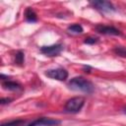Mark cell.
I'll return each instance as SVG.
<instances>
[{
    "label": "cell",
    "mask_w": 126,
    "mask_h": 126,
    "mask_svg": "<svg viewBox=\"0 0 126 126\" xmlns=\"http://www.w3.org/2000/svg\"><path fill=\"white\" fill-rule=\"evenodd\" d=\"M68 87L74 91H80L84 93H92L94 91V85L83 77H75L71 79Z\"/></svg>",
    "instance_id": "6da1fadb"
},
{
    "label": "cell",
    "mask_w": 126,
    "mask_h": 126,
    "mask_svg": "<svg viewBox=\"0 0 126 126\" xmlns=\"http://www.w3.org/2000/svg\"><path fill=\"white\" fill-rule=\"evenodd\" d=\"M85 103V98L82 96H76V97H72L69 100H67L66 104H65V110L68 112H72V113H76L78 111H80L83 107Z\"/></svg>",
    "instance_id": "7a4b0ae2"
},
{
    "label": "cell",
    "mask_w": 126,
    "mask_h": 126,
    "mask_svg": "<svg viewBox=\"0 0 126 126\" xmlns=\"http://www.w3.org/2000/svg\"><path fill=\"white\" fill-rule=\"evenodd\" d=\"M45 75L54 80L58 81H65L68 77V72L63 68H56V69H50L45 72Z\"/></svg>",
    "instance_id": "3957f363"
},
{
    "label": "cell",
    "mask_w": 126,
    "mask_h": 126,
    "mask_svg": "<svg viewBox=\"0 0 126 126\" xmlns=\"http://www.w3.org/2000/svg\"><path fill=\"white\" fill-rule=\"evenodd\" d=\"M63 49V46L61 44H53V45H48V46H42L40 48L41 53L45 54L46 56H56L58 55Z\"/></svg>",
    "instance_id": "277c9868"
},
{
    "label": "cell",
    "mask_w": 126,
    "mask_h": 126,
    "mask_svg": "<svg viewBox=\"0 0 126 126\" xmlns=\"http://www.w3.org/2000/svg\"><path fill=\"white\" fill-rule=\"evenodd\" d=\"M92 5L102 12H113L115 10L114 6L112 5V3H110L109 1H101V0H97V1H93Z\"/></svg>",
    "instance_id": "5b68a950"
},
{
    "label": "cell",
    "mask_w": 126,
    "mask_h": 126,
    "mask_svg": "<svg viewBox=\"0 0 126 126\" xmlns=\"http://www.w3.org/2000/svg\"><path fill=\"white\" fill-rule=\"evenodd\" d=\"M60 124V121L55 120V119H50V118H39L29 124L28 126H57Z\"/></svg>",
    "instance_id": "8992f818"
},
{
    "label": "cell",
    "mask_w": 126,
    "mask_h": 126,
    "mask_svg": "<svg viewBox=\"0 0 126 126\" xmlns=\"http://www.w3.org/2000/svg\"><path fill=\"white\" fill-rule=\"evenodd\" d=\"M95 31L102 34H110V35H121V32L115 29L114 27L109 26H103V25H97L95 27Z\"/></svg>",
    "instance_id": "52a82bcc"
},
{
    "label": "cell",
    "mask_w": 126,
    "mask_h": 126,
    "mask_svg": "<svg viewBox=\"0 0 126 126\" xmlns=\"http://www.w3.org/2000/svg\"><path fill=\"white\" fill-rule=\"evenodd\" d=\"M3 88L5 90H9V91H19L22 89L21 85L16 83V82H12V81H7V82H4L2 84Z\"/></svg>",
    "instance_id": "ba28073f"
},
{
    "label": "cell",
    "mask_w": 126,
    "mask_h": 126,
    "mask_svg": "<svg viewBox=\"0 0 126 126\" xmlns=\"http://www.w3.org/2000/svg\"><path fill=\"white\" fill-rule=\"evenodd\" d=\"M25 16H26V20L28 22H32V23H34L37 21V16L35 14V12L32 9V8H28L25 12Z\"/></svg>",
    "instance_id": "9c48e42d"
},
{
    "label": "cell",
    "mask_w": 126,
    "mask_h": 126,
    "mask_svg": "<svg viewBox=\"0 0 126 126\" xmlns=\"http://www.w3.org/2000/svg\"><path fill=\"white\" fill-rule=\"evenodd\" d=\"M68 32H72V33H82L83 32V28L79 24H74V25H71L68 28Z\"/></svg>",
    "instance_id": "30bf717a"
},
{
    "label": "cell",
    "mask_w": 126,
    "mask_h": 126,
    "mask_svg": "<svg viewBox=\"0 0 126 126\" xmlns=\"http://www.w3.org/2000/svg\"><path fill=\"white\" fill-rule=\"evenodd\" d=\"M114 52L116 55L121 56V57H126V48L122 46H117L114 48Z\"/></svg>",
    "instance_id": "8fae6325"
},
{
    "label": "cell",
    "mask_w": 126,
    "mask_h": 126,
    "mask_svg": "<svg viewBox=\"0 0 126 126\" xmlns=\"http://www.w3.org/2000/svg\"><path fill=\"white\" fill-rule=\"evenodd\" d=\"M24 123H25L24 120L17 119V120H13V121H10L7 123H3L1 126H20L21 124H24Z\"/></svg>",
    "instance_id": "7c38bea8"
},
{
    "label": "cell",
    "mask_w": 126,
    "mask_h": 126,
    "mask_svg": "<svg viewBox=\"0 0 126 126\" xmlns=\"http://www.w3.org/2000/svg\"><path fill=\"white\" fill-rule=\"evenodd\" d=\"M15 62L22 65L24 63V53L22 51H18L16 53V57H15Z\"/></svg>",
    "instance_id": "4fadbf2b"
},
{
    "label": "cell",
    "mask_w": 126,
    "mask_h": 126,
    "mask_svg": "<svg viewBox=\"0 0 126 126\" xmlns=\"http://www.w3.org/2000/svg\"><path fill=\"white\" fill-rule=\"evenodd\" d=\"M84 42L87 43V44H94V43H96L97 42V38L96 37H87L84 40Z\"/></svg>",
    "instance_id": "5bb4252c"
},
{
    "label": "cell",
    "mask_w": 126,
    "mask_h": 126,
    "mask_svg": "<svg viewBox=\"0 0 126 126\" xmlns=\"http://www.w3.org/2000/svg\"><path fill=\"white\" fill-rule=\"evenodd\" d=\"M11 100H12L11 98H2V99H1V103H2V104H5V103H9Z\"/></svg>",
    "instance_id": "9a60e30c"
},
{
    "label": "cell",
    "mask_w": 126,
    "mask_h": 126,
    "mask_svg": "<svg viewBox=\"0 0 126 126\" xmlns=\"http://www.w3.org/2000/svg\"><path fill=\"white\" fill-rule=\"evenodd\" d=\"M123 110H124V112H125V113H126V106H125V107H124V109H123Z\"/></svg>",
    "instance_id": "2e32d148"
}]
</instances>
